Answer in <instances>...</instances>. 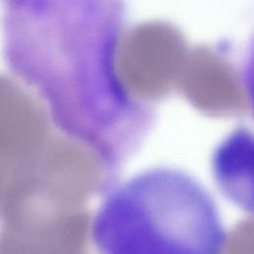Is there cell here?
<instances>
[{"instance_id": "cell-5", "label": "cell", "mask_w": 254, "mask_h": 254, "mask_svg": "<svg viewBox=\"0 0 254 254\" xmlns=\"http://www.w3.org/2000/svg\"><path fill=\"white\" fill-rule=\"evenodd\" d=\"M212 171L223 195L254 214V135L238 130L227 137L213 154Z\"/></svg>"}, {"instance_id": "cell-6", "label": "cell", "mask_w": 254, "mask_h": 254, "mask_svg": "<svg viewBox=\"0 0 254 254\" xmlns=\"http://www.w3.org/2000/svg\"><path fill=\"white\" fill-rule=\"evenodd\" d=\"M254 60V59H253ZM252 68V71H251V84L253 85L252 86V91L254 92V61H253V63H252V66H251ZM253 99H254V97H253Z\"/></svg>"}, {"instance_id": "cell-3", "label": "cell", "mask_w": 254, "mask_h": 254, "mask_svg": "<svg viewBox=\"0 0 254 254\" xmlns=\"http://www.w3.org/2000/svg\"><path fill=\"white\" fill-rule=\"evenodd\" d=\"M186 60L177 31L166 25H144L118 42L115 71L124 93L156 97L179 79Z\"/></svg>"}, {"instance_id": "cell-4", "label": "cell", "mask_w": 254, "mask_h": 254, "mask_svg": "<svg viewBox=\"0 0 254 254\" xmlns=\"http://www.w3.org/2000/svg\"><path fill=\"white\" fill-rule=\"evenodd\" d=\"M179 79L198 108L229 113L246 107V98L226 64L209 51H196L185 62Z\"/></svg>"}, {"instance_id": "cell-2", "label": "cell", "mask_w": 254, "mask_h": 254, "mask_svg": "<svg viewBox=\"0 0 254 254\" xmlns=\"http://www.w3.org/2000/svg\"><path fill=\"white\" fill-rule=\"evenodd\" d=\"M92 232L101 254H221L226 238L209 192L168 168L145 171L111 189Z\"/></svg>"}, {"instance_id": "cell-1", "label": "cell", "mask_w": 254, "mask_h": 254, "mask_svg": "<svg viewBox=\"0 0 254 254\" xmlns=\"http://www.w3.org/2000/svg\"><path fill=\"white\" fill-rule=\"evenodd\" d=\"M116 0H4V58L68 139L114 149L125 94L115 71Z\"/></svg>"}]
</instances>
